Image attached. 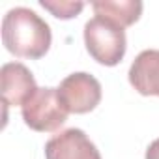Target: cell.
<instances>
[{"instance_id":"10","label":"cell","mask_w":159,"mask_h":159,"mask_svg":"<svg viewBox=\"0 0 159 159\" xmlns=\"http://www.w3.org/2000/svg\"><path fill=\"white\" fill-rule=\"evenodd\" d=\"M144 159H159V139L150 142V146L146 148V157Z\"/></svg>"},{"instance_id":"3","label":"cell","mask_w":159,"mask_h":159,"mask_svg":"<svg viewBox=\"0 0 159 159\" xmlns=\"http://www.w3.org/2000/svg\"><path fill=\"white\" fill-rule=\"evenodd\" d=\"M25 124L38 133H52L60 129L67 120V109L64 107L58 88H38V92L21 107Z\"/></svg>"},{"instance_id":"2","label":"cell","mask_w":159,"mask_h":159,"mask_svg":"<svg viewBox=\"0 0 159 159\" xmlns=\"http://www.w3.org/2000/svg\"><path fill=\"white\" fill-rule=\"evenodd\" d=\"M84 45L98 64L109 67L118 66L127 51L125 30L120 25L96 15L84 25Z\"/></svg>"},{"instance_id":"7","label":"cell","mask_w":159,"mask_h":159,"mask_svg":"<svg viewBox=\"0 0 159 159\" xmlns=\"http://www.w3.org/2000/svg\"><path fill=\"white\" fill-rule=\"evenodd\" d=\"M129 84L140 96L159 98V51L146 49L137 54L129 67Z\"/></svg>"},{"instance_id":"4","label":"cell","mask_w":159,"mask_h":159,"mask_svg":"<svg viewBox=\"0 0 159 159\" xmlns=\"http://www.w3.org/2000/svg\"><path fill=\"white\" fill-rule=\"evenodd\" d=\"M58 96L73 114H86L92 112L101 101V84L99 81L84 71H77L67 75L58 86Z\"/></svg>"},{"instance_id":"5","label":"cell","mask_w":159,"mask_h":159,"mask_svg":"<svg viewBox=\"0 0 159 159\" xmlns=\"http://www.w3.org/2000/svg\"><path fill=\"white\" fill-rule=\"evenodd\" d=\"M45 159H101V153L83 129L71 127L47 140Z\"/></svg>"},{"instance_id":"1","label":"cell","mask_w":159,"mask_h":159,"mask_svg":"<svg viewBox=\"0 0 159 159\" xmlns=\"http://www.w3.org/2000/svg\"><path fill=\"white\" fill-rule=\"evenodd\" d=\"M2 41L6 49L19 56L38 60L51 49V26L30 8H13L2 19Z\"/></svg>"},{"instance_id":"8","label":"cell","mask_w":159,"mask_h":159,"mask_svg":"<svg viewBox=\"0 0 159 159\" xmlns=\"http://www.w3.org/2000/svg\"><path fill=\"white\" fill-rule=\"evenodd\" d=\"M92 10L98 17H105L122 28L135 25L142 13V2L139 0H98L92 2Z\"/></svg>"},{"instance_id":"6","label":"cell","mask_w":159,"mask_h":159,"mask_svg":"<svg viewBox=\"0 0 159 159\" xmlns=\"http://www.w3.org/2000/svg\"><path fill=\"white\" fill-rule=\"evenodd\" d=\"M0 83H2V103L23 107L36 92L38 84L32 71L21 62H8L0 69Z\"/></svg>"},{"instance_id":"9","label":"cell","mask_w":159,"mask_h":159,"mask_svg":"<svg viewBox=\"0 0 159 159\" xmlns=\"http://www.w3.org/2000/svg\"><path fill=\"white\" fill-rule=\"evenodd\" d=\"M39 6L62 21L73 19L84 10V2H73V0H39Z\"/></svg>"}]
</instances>
